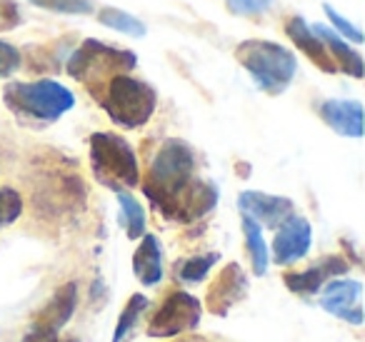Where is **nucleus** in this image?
<instances>
[{"label": "nucleus", "instance_id": "nucleus-12", "mask_svg": "<svg viewBox=\"0 0 365 342\" xmlns=\"http://www.w3.org/2000/svg\"><path fill=\"white\" fill-rule=\"evenodd\" d=\"M215 202H218V187H215L213 182L190 180L188 185H185V190L180 192V197H178L173 220H180V222L198 220V217L208 215V212L213 210Z\"/></svg>", "mask_w": 365, "mask_h": 342}, {"label": "nucleus", "instance_id": "nucleus-13", "mask_svg": "<svg viewBox=\"0 0 365 342\" xmlns=\"http://www.w3.org/2000/svg\"><path fill=\"white\" fill-rule=\"evenodd\" d=\"M76 305H78V287H76V282H68V285H63L61 290L53 295V300L43 307V312L36 317L31 330L46 332V335H58V330L73 317Z\"/></svg>", "mask_w": 365, "mask_h": 342}, {"label": "nucleus", "instance_id": "nucleus-21", "mask_svg": "<svg viewBox=\"0 0 365 342\" xmlns=\"http://www.w3.org/2000/svg\"><path fill=\"white\" fill-rule=\"evenodd\" d=\"M243 232H245V242H248L250 255H253V272L255 275H265V270H268V245H265V240H263L260 225L243 215Z\"/></svg>", "mask_w": 365, "mask_h": 342}, {"label": "nucleus", "instance_id": "nucleus-8", "mask_svg": "<svg viewBox=\"0 0 365 342\" xmlns=\"http://www.w3.org/2000/svg\"><path fill=\"white\" fill-rule=\"evenodd\" d=\"M238 207L245 217H250L258 225L273 227V230H278L285 220L293 217V202L288 197L268 195V192H258V190L240 192Z\"/></svg>", "mask_w": 365, "mask_h": 342}, {"label": "nucleus", "instance_id": "nucleus-9", "mask_svg": "<svg viewBox=\"0 0 365 342\" xmlns=\"http://www.w3.org/2000/svg\"><path fill=\"white\" fill-rule=\"evenodd\" d=\"M360 295H363V285L358 280H328L320 305L325 312L350 322V325H363Z\"/></svg>", "mask_w": 365, "mask_h": 342}, {"label": "nucleus", "instance_id": "nucleus-15", "mask_svg": "<svg viewBox=\"0 0 365 342\" xmlns=\"http://www.w3.org/2000/svg\"><path fill=\"white\" fill-rule=\"evenodd\" d=\"M320 118L338 135L363 138V105L358 100H325L320 103Z\"/></svg>", "mask_w": 365, "mask_h": 342}, {"label": "nucleus", "instance_id": "nucleus-1", "mask_svg": "<svg viewBox=\"0 0 365 342\" xmlns=\"http://www.w3.org/2000/svg\"><path fill=\"white\" fill-rule=\"evenodd\" d=\"M195 170V157L188 142L182 140H165L163 147L158 150L155 160L150 165V172L145 177V195L153 200V205L160 207L165 217L175 215V205L180 192L185 190L190 180H193Z\"/></svg>", "mask_w": 365, "mask_h": 342}, {"label": "nucleus", "instance_id": "nucleus-4", "mask_svg": "<svg viewBox=\"0 0 365 342\" xmlns=\"http://www.w3.org/2000/svg\"><path fill=\"white\" fill-rule=\"evenodd\" d=\"M91 165L96 177L113 190H125L138 185L140 172L130 142L115 133H93L91 135Z\"/></svg>", "mask_w": 365, "mask_h": 342}, {"label": "nucleus", "instance_id": "nucleus-25", "mask_svg": "<svg viewBox=\"0 0 365 342\" xmlns=\"http://www.w3.org/2000/svg\"><path fill=\"white\" fill-rule=\"evenodd\" d=\"M23 197L13 187H0V227H8L21 217Z\"/></svg>", "mask_w": 365, "mask_h": 342}, {"label": "nucleus", "instance_id": "nucleus-29", "mask_svg": "<svg viewBox=\"0 0 365 342\" xmlns=\"http://www.w3.org/2000/svg\"><path fill=\"white\" fill-rule=\"evenodd\" d=\"M23 16L18 8V0H0V31H11L21 26Z\"/></svg>", "mask_w": 365, "mask_h": 342}, {"label": "nucleus", "instance_id": "nucleus-22", "mask_svg": "<svg viewBox=\"0 0 365 342\" xmlns=\"http://www.w3.org/2000/svg\"><path fill=\"white\" fill-rule=\"evenodd\" d=\"M148 307V297L145 295H133L130 300H128V305H125V310L120 312V320H118V325H115V335H113V342H123L128 337V332L135 327V322H138V317H140V312Z\"/></svg>", "mask_w": 365, "mask_h": 342}, {"label": "nucleus", "instance_id": "nucleus-7", "mask_svg": "<svg viewBox=\"0 0 365 342\" xmlns=\"http://www.w3.org/2000/svg\"><path fill=\"white\" fill-rule=\"evenodd\" d=\"M203 317V305L188 292H173L150 320V337H175L180 332L195 330Z\"/></svg>", "mask_w": 365, "mask_h": 342}, {"label": "nucleus", "instance_id": "nucleus-27", "mask_svg": "<svg viewBox=\"0 0 365 342\" xmlns=\"http://www.w3.org/2000/svg\"><path fill=\"white\" fill-rule=\"evenodd\" d=\"M225 3L235 16H258L273 6V0H225Z\"/></svg>", "mask_w": 365, "mask_h": 342}, {"label": "nucleus", "instance_id": "nucleus-23", "mask_svg": "<svg viewBox=\"0 0 365 342\" xmlns=\"http://www.w3.org/2000/svg\"><path fill=\"white\" fill-rule=\"evenodd\" d=\"M218 262V252H210V255H200V257H190L180 265L178 277L182 282H203L205 275L210 272V267Z\"/></svg>", "mask_w": 365, "mask_h": 342}, {"label": "nucleus", "instance_id": "nucleus-28", "mask_svg": "<svg viewBox=\"0 0 365 342\" xmlns=\"http://www.w3.org/2000/svg\"><path fill=\"white\" fill-rule=\"evenodd\" d=\"M325 13H328V18H330V23H333L335 28H338L340 33H343L348 41H353V43H363V33H360V28H355L350 21H345L340 13H335V8L333 6H325Z\"/></svg>", "mask_w": 365, "mask_h": 342}, {"label": "nucleus", "instance_id": "nucleus-20", "mask_svg": "<svg viewBox=\"0 0 365 342\" xmlns=\"http://www.w3.org/2000/svg\"><path fill=\"white\" fill-rule=\"evenodd\" d=\"M115 195H118V202H120V207H123L128 237H130V240H138V237L145 235V210H143V205L128 190H118Z\"/></svg>", "mask_w": 365, "mask_h": 342}, {"label": "nucleus", "instance_id": "nucleus-24", "mask_svg": "<svg viewBox=\"0 0 365 342\" xmlns=\"http://www.w3.org/2000/svg\"><path fill=\"white\" fill-rule=\"evenodd\" d=\"M36 8H46L63 16H88L93 13V0H28Z\"/></svg>", "mask_w": 365, "mask_h": 342}, {"label": "nucleus", "instance_id": "nucleus-17", "mask_svg": "<svg viewBox=\"0 0 365 342\" xmlns=\"http://www.w3.org/2000/svg\"><path fill=\"white\" fill-rule=\"evenodd\" d=\"M310 28H313L315 36L323 41V46L328 48L335 68H343V71L353 78H363V58H360L358 51H353L333 28H325V26H310Z\"/></svg>", "mask_w": 365, "mask_h": 342}, {"label": "nucleus", "instance_id": "nucleus-5", "mask_svg": "<svg viewBox=\"0 0 365 342\" xmlns=\"http://www.w3.org/2000/svg\"><path fill=\"white\" fill-rule=\"evenodd\" d=\"M158 95L148 83L130 76H115L108 81L103 108L113 123L123 128H140L155 113Z\"/></svg>", "mask_w": 365, "mask_h": 342}, {"label": "nucleus", "instance_id": "nucleus-18", "mask_svg": "<svg viewBox=\"0 0 365 342\" xmlns=\"http://www.w3.org/2000/svg\"><path fill=\"white\" fill-rule=\"evenodd\" d=\"M133 270L143 285H158L163 280V255L155 235H143L140 245L133 255Z\"/></svg>", "mask_w": 365, "mask_h": 342}, {"label": "nucleus", "instance_id": "nucleus-26", "mask_svg": "<svg viewBox=\"0 0 365 342\" xmlns=\"http://www.w3.org/2000/svg\"><path fill=\"white\" fill-rule=\"evenodd\" d=\"M21 63H23L21 51L16 46H11V43L0 41V78H11L21 68Z\"/></svg>", "mask_w": 365, "mask_h": 342}, {"label": "nucleus", "instance_id": "nucleus-11", "mask_svg": "<svg viewBox=\"0 0 365 342\" xmlns=\"http://www.w3.org/2000/svg\"><path fill=\"white\" fill-rule=\"evenodd\" d=\"M248 292V277L240 270V265L230 262L220 270V275L215 277V282L208 290V300H205V307H208L213 315L223 317L228 315V310L240 302Z\"/></svg>", "mask_w": 365, "mask_h": 342}, {"label": "nucleus", "instance_id": "nucleus-19", "mask_svg": "<svg viewBox=\"0 0 365 342\" xmlns=\"http://www.w3.org/2000/svg\"><path fill=\"white\" fill-rule=\"evenodd\" d=\"M98 21H101L106 28H113V31H118V33H125V36H130V38L145 36V23L138 21V18L130 16V13L118 11V8H103V11L98 13Z\"/></svg>", "mask_w": 365, "mask_h": 342}, {"label": "nucleus", "instance_id": "nucleus-10", "mask_svg": "<svg viewBox=\"0 0 365 342\" xmlns=\"http://www.w3.org/2000/svg\"><path fill=\"white\" fill-rule=\"evenodd\" d=\"M310 242H313V227L305 217L293 215L278 227L273 240V260L275 265H290L308 255Z\"/></svg>", "mask_w": 365, "mask_h": 342}, {"label": "nucleus", "instance_id": "nucleus-16", "mask_svg": "<svg viewBox=\"0 0 365 342\" xmlns=\"http://www.w3.org/2000/svg\"><path fill=\"white\" fill-rule=\"evenodd\" d=\"M285 33H288L290 41L298 46V51H303L305 56H308L323 73H335V71H338V68H335V63H333V58H330L328 48L323 46V41L315 36L313 28H310L300 16L290 18L288 26H285Z\"/></svg>", "mask_w": 365, "mask_h": 342}, {"label": "nucleus", "instance_id": "nucleus-14", "mask_svg": "<svg viewBox=\"0 0 365 342\" xmlns=\"http://www.w3.org/2000/svg\"><path fill=\"white\" fill-rule=\"evenodd\" d=\"M345 272H348V262H345L343 257H325V260H320L318 265H313L310 270L285 275V285L293 292H298V295H313V292H318L328 280H333V277H338V275H345Z\"/></svg>", "mask_w": 365, "mask_h": 342}, {"label": "nucleus", "instance_id": "nucleus-6", "mask_svg": "<svg viewBox=\"0 0 365 342\" xmlns=\"http://www.w3.org/2000/svg\"><path fill=\"white\" fill-rule=\"evenodd\" d=\"M138 63L135 53L130 51H118L106 43L98 41H86L68 61V73L76 81H83L88 86L96 83V78H103L108 73L110 78L115 76H128V71H133Z\"/></svg>", "mask_w": 365, "mask_h": 342}, {"label": "nucleus", "instance_id": "nucleus-2", "mask_svg": "<svg viewBox=\"0 0 365 342\" xmlns=\"http://www.w3.org/2000/svg\"><path fill=\"white\" fill-rule=\"evenodd\" d=\"M238 63L250 73L260 90L278 95L293 83L298 61L295 56L273 41H245L235 48Z\"/></svg>", "mask_w": 365, "mask_h": 342}, {"label": "nucleus", "instance_id": "nucleus-30", "mask_svg": "<svg viewBox=\"0 0 365 342\" xmlns=\"http://www.w3.org/2000/svg\"><path fill=\"white\" fill-rule=\"evenodd\" d=\"M71 342H78V340H71Z\"/></svg>", "mask_w": 365, "mask_h": 342}, {"label": "nucleus", "instance_id": "nucleus-3", "mask_svg": "<svg viewBox=\"0 0 365 342\" xmlns=\"http://www.w3.org/2000/svg\"><path fill=\"white\" fill-rule=\"evenodd\" d=\"M3 98L18 118L33 123H56L76 105V95L56 81L11 83Z\"/></svg>", "mask_w": 365, "mask_h": 342}]
</instances>
